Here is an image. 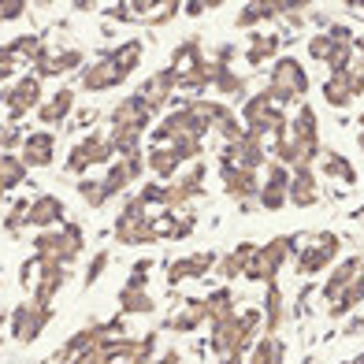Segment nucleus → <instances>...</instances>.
I'll return each mask as SVG.
<instances>
[{
    "label": "nucleus",
    "mask_w": 364,
    "mask_h": 364,
    "mask_svg": "<svg viewBox=\"0 0 364 364\" xmlns=\"http://www.w3.org/2000/svg\"><path fill=\"white\" fill-rule=\"evenodd\" d=\"M320 123H316V108L312 105H301L294 115L287 130L279 134L272 145H268V156L275 164H283V168H312V164L320 160Z\"/></svg>",
    "instance_id": "1"
},
{
    "label": "nucleus",
    "mask_w": 364,
    "mask_h": 364,
    "mask_svg": "<svg viewBox=\"0 0 364 364\" xmlns=\"http://www.w3.org/2000/svg\"><path fill=\"white\" fill-rule=\"evenodd\" d=\"M141 56H145V45L138 38L119 41L105 48L101 56H93L86 68L78 71V86L86 93H108V90H119L123 82L141 68Z\"/></svg>",
    "instance_id": "2"
},
{
    "label": "nucleus",
    "mask_w": 364,
    "mask_h": 364,
    "mask_svg": "<svg viewBox=\"0 0 364 364\" xmlns=\"http://www.w3.org/2000/svg\"><path fill=\"white\" fill-rule=\"evenodd\" d=\"M153 119L156 115L149 112V105L138 93L123 97V101L108 112V138L115 145V153H138L149 138V130H153Z\"/></svg>",
    "instance_id": "3"
},
{
    "label": "nucleus",
    "mask_w": 364,
    "mask_h": 364,
    "mask_svg": "<svg viewBox=\"0 0 364 364\" xmlns=\"http://www.w3.org/2000/svg\"><path fill=\"white\" fill-rule=\"evenodd\" d=\"M260 335H264V312L260 309H242V312H235V316L212 323L208 346L220 360L223 357H245Z\"/></svg>",
    "instance_id": "4"
},
{
    "label": "nucleus",
    "mask_w": 364,
    "mask_h": 364,
    "mask_svg": "<svg viewBox=\"0 0 364 364\" xmlns=\"http://www.w3.org/2000/svg\"><path fill=\"white\" fill-rule=\"evenodd\" d=\"M323 301L335 320L350 316V312L364 301V257H346L331 268V279L323 283Z\"/></svg>",
    "instance_id": "5"
},
{
    "label": "nucleus",
    "mask_w": 364,
    "mask_h": 364,
    "mask_svg": "<svg viewBox=\"0 0 364 364\" xmlns=\"http://www.w3.org/2000/svg\"><path fill=\"white\" fill-rule=\"evenodd\" d=\"M82 253H86V230H82V223H75V220H68L56 230H38L34 235V257L41 264L71 268Z\"/></svg>",
    "instance_id": "6"
},
{
    "label": "nucleus",
    "mask_w": 364,
    "mask_h": 364,
    "mask_svg": "<svg viewBox=\"0 0 364 364\" xmlns=\"http://www.w3.org/2000/svg\"><path fill=\"white\" fill-rule=\"evenodd\" d=\"M238 119L245 123V130H250V134H257V138H264V141H275V138L287 130L290 115H287V108L279 105L268 90H260V93H253V97H245V101H242Z\"/></svg>",
    "instance_id": "7"
},
{
    "label": "nucleus",
    "mask_w": 364,
    "mask_h": 364,
    "mask_svg": "<svg viewBox=\"0 0 364 364\" xmlns=\"http://www.w3.org/2000/svg\"><path fill=\"white\" fill-rule=\"evenodd\" d=\"M268 90L283 108H301L309 97V71L297 56H279L268 71Z\"/></svg>",
    "instance_id": "8"
},
{
    "label": "nucleus",
    "mask_w": 364,
    "mask_h": 364,
    "mask_svg": "<svg viewBox=\"0 0 364 364\" xmlns=\"http://www.w3.org/2000/svg\"><path fill=\"white\" fill-rule=\"evenodd\" d=\"M119 156L115 145L108 138V130H86L71 149H68V160H63V171L75 175V178H86L93 168H108V164Z\"/></svg>",
    "instance_id": "9"
},
{
    "label": "nucleus",
    "mask_w": 364,
    "mask_h": 364,
    "mask_svg": "<svg viewBox=\"0 0 364 364\" xmlns=\"http://www.w3.org/2000/svg\"><path fill=\"white\" fill-rule=\"evenodd\" d=\"M294 253H297V235H279L272 242H264L253 250L242 279H250V283H275L279 272L294 260Z\"/></svg>",
    "instance_id": "10"
},
{
    "label": "nucleus",
    "mask_w": 364,
    "mask_h": 364,
    "mask_svg": "<svg viewBox=\"0 0 364 364\" xmlns=\"http://www.w3.org/2000/svg\"><path fill=\"white\" fill-rule=\"evenodd\" d=\"M342 250V238L338 235H331V230H316V235H305V238H297V253H294V272L297 279H309V275H320L327 272L331 264H335Z\"/></svg>",
    "instance_id": "11"
},
{
    "label": "nucleus",
    "mask_w": 364,
    "mask_h": 364,
    "mask_svg": "<svg viewBox=\"0 0 364 364\" xmlns=\"http://www.w3.org/2000/svg\"><path fill=\"white\" fill-rule=\"evenodd\" d=\"M205 156V141H175V145H149L145 149V171L156 182H171L186 164Z\"/></svg>",
    "instance_id": "12"
},
{
    "label": "nucleus",
    "mask_w": 364,
    "mask_h": 364,
    "mask_svg": "<svg viewBox=\"0 0 364 364\" xmlns=\"http://www.w3.org/2000/svg\"><path fill=\"white\" fill-rule=\"evenodd\" d=\"M112 235H115L119 245H153L156 242V235H153V208H149L138 193L127 197L119 216H115Z\"/></svg>",
    "instance_id": "13"
},
{
    "label": "nucleus",
    "mask_w": 364,
    "mask_h": 364,
    "mask_svg": "<svg viewBox=\"0 0 364 364\" xmlns=\"http://www.w3.org/2000/svg\"><path fill=\"white\" fill-rule=\"evenodd\" d=\"M45 101V90H41V78L38 75H19L8 86H0V108H4V123H19L26 115H34Z\"/></svg>",
    "instance_id": "14"
},
{
    "label": "nucleus",
    "mask_w": 364,
    "mask_h": 364,
    "mask_svg": "<svg viewBox=\"0 0 364 364\" xmlns=\"http://www.w3.org/2000/svg\"><path fill=\"white\" fill-rule=\"evenodd\" d=\"M182 11V0H123L112 4L105 15L115 23H138V26H164Z\"/></svg>",
    "instance_id": "15"
},
{
    "label": "nucleus",
    "mask_w": 364,
    "mask_h": 364,
    "mask_svg": "<svg viewBox=\"0 0 364 364\" xmlns=\"http://www.w3.org/2000/svg\"><path fill=\"white\" fill-rule=\"evenodd\" d=\"M353 48H357L353 45V34L346 26H331V30H323V34L309 38V56L327 63V68H331L327 75L353 68Z\"/></svg>",
    "instance_id": "16"
},
{
    "label": "nucleus",
    "mask_w": 364,
    "mask_h": 364,
    "mask_svg": "<svg viewBox=\"0 0 364 364\" xmlns=\"http://www.w3.org/2000/svg\"><path fill=\"white\" fill-rule=\"evenodd\" d=\"M41 48H45V38H38V34H19V38L0 45V86H8L19 75H26Z\"/></svg>",
    "instance_id": "17"
},
{
    "label": "nucleus",
    "mask_w": 364,
    "mask_h": 364,
    "mask_svg": "<svg viewBox=\"0 0 364 364\" xmlns=\"http://www.w3.org/2000/svg\"><path fill=\"white\" fill-rule=\"evenodd\" d=\"M145 175V149L138 153H119L101 175V193L105 201H115V197H123V190H130L134 182H141Z\"/></svg>",
    "instance_id": "18"
},
{
    "label": "nucleus",
    "mask_w": 364,
    "mask_h": 364,
    "mask_svg": "<svg viewBox=\"0 0 364 364\" xmlns=\"http://www.w3.org/2000/svg\"><path fill=\"white\" fill-rule=\"evenodd\" d=\"M53 316L56 312L48 309V305H38V301H19L11 312H8V335L15 338V342H23V346H30V342H38L41 335H45V327L53 323Z\"/></svg>",
    "instance_id": "19"
},
{
    "label": "nucleus",
    "mask_w": 364,
    "mask_h": 364,
    "mask_svg": "<svg viewBox=\"0 0 364 364\" xmlns=\"http://www.w3.org/2000/svg\"><path fill=\"white\" fill-rule=\"evenodd\" d=\"M86 53L82 48H53V45H45L41 53L34 56V63H30V75H38V78H63V75H71V71H82L86 68Z\"/></svg>",
    "instance_id": "20"
},
{
    "label": "nucleus",
    "mask_w": 364,
    "mask_h": 364,
    "mask_svg": "<svg viewBox=\"0 0 364 364\" xmlns=\"http://www.w3.org/2000/svg\"><path fill=\"white\" fill-rule=\"evenodd\" d=\"M268 141L257 138V134H245L242 141H230L220 149V164H227V168H245V171H260L268 168Z\"/></svg>",
    "instance_id": "21"
},
{
    "label": "nucleus",
    "mask_w": 364,
    "mask_h": 364,
    "mask_svg": "<svg viewBox=\"0 0 364 364\" xmlns=\"http://www.w3.org/2000/svg\"><path fill=\"white\" fill-rule=\"evenodd\" d=\"M134 93L149 105V112L160 115L164 108H171V105L178 101V78H175L171 68H160V71H153L149 78H141V86H138Z\"/></svg>",
    "instance_id": "22"
},
{
    "label": "nucleus",
    "mask_w": 364,
    "mask_h": 364,
    "mask_svg": "<svg viewBox=\"0 0 364 364\" xmlns=\"http://www.w3.org/2000/svg\"><path fill=\"white\" fill-rule=\"evenodd\" d=\"M364 97V75L360 68H346V71H335L323 78V101L331 108H350Z\"/></svg>",
    "instance_id": "23"
},
{
    "label": "nucleus",
    "mask_w": 364,
    "mask_h": 364,
    "mask_svg": "<svg viewBox=\"0 0 364 364\" xmlns=\"http://www.w3.org/2000/svg\"><path fill=\"white\" fill-rule=\"evenodd\" d=\"M68 223V205H63V197L45 190L38 197H30V216H26V227L30 230H56Z\"/></svg>",
    "instance_id": "24"
},
{
    "label": "nucleus",
    "mask_w": 364,
    "mask_h": 364,
    "mask_svg": "<svg viewBox=\"0 0 364 364\" xmlns=\"http://www.w3.org/2000/svg\"><path fill=\"white\" fill-rule=\"evenodd\" d=\"M197 227L193 208H153V235L156 242H182Z\"/></svg>",
    "instance_id": "25"
},
{
    "label": "nucleus",
    "mask_w": 364,
    "mask_h": 364,
    "mask_svg": "<svg viewBox=\"0 0 364 364\" xmlns=\"http://www.w3.org/2000/svg\"><path fill=\"white\" fill-rule=\"evenodd\" d=\"M56 134L53 130H26V138H23V149H19V160L26 164L30 171H38V168H53L56 164Z\"/></svg>",
    "instance_id": "26"
},
{
    "label": "nucleus",
    "mask_w": 364,
    "mask_h": 364,
    "mask_svg": "<svg viewBox=\"0 0 364 364\" xmlns=\"http://www.w3.org/2000/svg\"><path fill=\"white\" fill-rule=\"evenodd\" d=\"M75 86H60V90H53L41 101V108L34 112L38 115V123L45 127V130H56V127H68L71 123V115H75Z\"/></svg>",
    "instance_id": "27"
},
{
    "label": "nucleus",
    "mask_w": 364,
    "mask_h": 364,
    "mask_svg": "<svg viewBox=\"0 0 364 364\" xmlns=\"http://www.w3.org/2000/svg\"><path fill=\"white\" fill-rule=\"evenodd\" d=\"M216 171H220V186H223V193L230 197V201H238V205L257 201V193H260V178H257V171L227 168V164H216Z\"/></svg>",
    "instance_id": "28"
},
{
    "label": "nucleus",
    "mask_w": 364,
    "mask_h": 364,
    "mask_svg": "<svg viewBox=\"0 0 364 364\" xmlns=\"http://www.w3.org/2000/svg\"><path fill=\"white\" fill-rule=\"evenodd\" d=\"M287 193H290V168L268 160V175H264V182H260L257 205L268 208V212H279V208L287 205Z\"/></svg>",
    "instance_id": "29"
},
{
    "label": "nucleus",
    "mask_w": 364,
    "mask_h": 364,
    "mask_svg": "<svg viewBox=\"0 0 364 364\" xmlns=\"http://www.w3.org/2000/svg\"><path fill=\"white\" fill-rule=\"evenodd\" d=\"M220 257L205 250V253H190L182 260H171L168 264V287H178V283H190V279H205L208 272H216Z\"/></svg>",
    "instance_id": "30"
},
{
    "label": "nucleus",
    "mask_w": 364,
    "mask_h": 364,
    "mask_svg": "<svg viewBox=\"0 0 364 364\" xmlns=\"http://www.w3.org/2000/svg\"><path fill=\"white\" fill-rule=\"evenodd\" d=\"M208 323V305H205V297H190V301H182L168 320H164V327L175 331V335H193L197 327H205Z\"/></svg>",
    "instance_id": "31"
},
{
    "label": "nucleus",
    "mask_w": 364,
    "mask_h": 364,
    "mask_svg": "<svg viewBox=\"0 0 364 364\" xmlns=\"http://www.w3.org/2000/svg\"><path fill=\"white\" fill-rule=\"evenodd\" d=\"M68 279H71V268H60V264H41V275H38L34 290H30V301L53 309V301L60 297V290L68 287Z\"/></svg>",
    "instance_id": "32"
},
{
    "label": "nucleus",
    "mask_w": 364,
    "mask_h": 364,
    "mask_svg": "<svg viewBox=\"0 0 364 364\" xmlns=\"http://www.w3.org/2000/svg\"><path fill=\"white\" fill-rule=\"evenodd\" d=\"M287 205H294V208H312V205H320V182H316V171H312V168H294V171H290Z\"/></svg>",
    "instance_id": "33"
},
{
    "label": "nucleus",
    "mask_w": 364,
    "mask_h": 364,
    "mask_svg": "<svg viewBox=\"0 0 364 364\" xmlns=\"http://www.w3.org/2000/svg\"><path fill=\"white\" fill-rule=\"evenodd\" d=\"M287 41L275 34V30H257V34L250 38V45H245V63L250 68H264V63H275L279 60V48H283Z\"/></svg>",
    "instance_id": "34"
},
{
    "label": "nucleus",
    "mask_w": 364,
    "mask_h": 364,
    "mask_svg": "<svg viewBox=\"0 0 364 364\" xmlns=\"http://www.w3.org/2000/svg\"><path fill=\"white\" fill-rule=\"evenodd\" d=\"M275 19H279V0H253V4H245L235 15V26L238 30H253L260 23H275Z\"/></svg>",
    "instance_id": "35"
},
{
    "label": "nucleus",
    "mask_w": 364,
    "mask_h": 364,
    "mask_svg": "<svg viewBox=\"0 0 364 364\" xmlns=\"http://www.w3.org/2000/svg\"><path fill=\"white\" fill-rule=\"evenodd\" d=\"M283 357H287L283 338L279 335H260L253 342V350L245 353V364H283Z\"/></svg>",
    "instance_id": "36"
},
{
    "label": "nucleus",
    "mask_w": 364,
    "mask_h": 364,
    "mask_svg": "<svg viewBox=\"0 0 364 364\" xmlns=\"http://www.w3.org/2000/svg\"><path fill=\"white\" fill-rule=\"evenodd\" d=\"M320 171L327 175V178H335V182H346V186H357V168H353V160H346L342 153H320Z\"/></svg>",
    "instance_id": "37"
},
{
    "label": "nucleus",
    "mask_w": 364,
    "mask_h": 364,
    "mask_svg": "<svg viewBox=\"0 0 364 364\" xmlns=\"http://www.w3.org/2000/svg\"><path fill=\"white\" fill-rule=\"evenodd\" d=\"M253 250H257L253 242H242V245H235V250H230V253L216 264L220 279H227V283H230V279H242V275H245V264H250V257H253Z\"/></svg>",
    "instance_id": "38"
},
{
    "label": "nucleus",
    "mask_w": 364,
    "mask_h": 364,
    "mask_svg": "<svg viewBox=\"0 0 364 364\" xmlns=\"http://www.w3.org/2000/svg\"><path fill=\"white\" fill-rule=\"evenodd\" d=\"M26 175H30V168L19 160V153H0V186H4L8 193L19 190L26 182Z\"/></svg>",
    "instance_id": "39"
},
{
    "label": "nucleus",
    "mask_w": 364,
    "mask_h": 364,
    "mask_svg": "<svg viewBox=\"0 0 364 364\" xmlns=\"http://www.w3.org/2000/svg\"><path fill=\"white\" fill-rule=\"evenodd\" d=\"M205 305H208V327L212 323H220V320H227V316H235V294H230V287H220V290H212L208 297H205Z\"/></svg>",
    "instance_id": "40"
},
{
    "label": "nucleus",
    "mask_w": 364,
    "mask_h": 364,
    "mask_svg": "<svg viewBox=\"0 0 364 364\" xmlns=\"http://www.w3.org/2000/svg\"><path fill=\"white\" fill-rule=\"evenodd\" d=\"M156 301L149 290H119V312L123 316H145V312H153Z\"/></svg>",
    "instance_id": "41"
},
{
    "label": "nucleus",
    "mask_w": 364,
    "mask_h": 364,
    "mask_svg": "<svg viewBox=\"0 0 364 364\" xmlns=\"http://www.w3.org/2000/svg\"><path fill=\"white\" fill-rule=\"evenodd\" d=\"M264 335H275L279 323H283V294L275 283H268V297H264Z\"/></svg>",
    "instance_id": "42"
},
{
    "label": "nucleus",
    "mask_w": 364,
    "mask_h": 364,
    "mask_svg": "<svg viewBox=\"0 0 364 364\" xmlns=\"http://www.w3.org/2000/svg\"><path fill=\"white\" fill-rule=\"evenodd\" d=\"M26 216H30V197H15L8 216H4V230L8 235H23L26 230Z\"/></svg>",
    "instance_id": "43"
},
{
    "label": "nucleus",
    "mask_w": 364,
    "mask_h": 364,
    "mask_svg": "<svg viewBox=\"0 0 364 364\" xmlns=\"http://www.w3.org/2000/svg\"><path fill=\"white\" fill-rule=\"evenodd\" d=\"M75 190H78V197H82V201H86L90 208H105L108 201H105V193H101V178H78L75 182Z\"/></svg>",
    "instance_id": "44"
},
{
    "label": "nucleus",
    "mask_w": 364,
    "mask_h": 364,
    "mask_svg": "<svg viewBox=\"0 0 364 364\" xmlns=\"http://www.w3.org/2000/svg\"><path fill=\"white\" fill-rule=\"evenodd\" d=\"M97 119H101V108H78L63 130H71V134H75V130H82V134H86V127H97Z\"/></svg>",
    "instance_id": "45"
},
{
    "label": "nucleus",
    "mask_w": 364,
    "mask_h": 364,
    "mask_svg": "<svg viewBox=\"0 0 364 364\" xmlns=\"http://www.w3.org/2000/svg\"><path fill=\"white\" fill-rule=\"evenodd\" d=\"M38 275H41V260L38 257H26L19 264V287L30 294V290H34V283H38Z\"/></svg>",
    "instance_id": "46"
},
{
    "label": "nucleus",
    "mask_w": 364,
    "mask_h": 364,
    "mask_svg": "<svg viewBox=\"0 0 364 364\" xmlns=\"http://www.w3.org/2000/svg\"><path fill=\"white\" fill-rule=\"evenodd\" d=\"M108 260H112V257H108V250H101V253H97V257H93V260L86 264V279H82V283H86V290H90V287L97 283V279L105 275V268H108Z\"/></svg>",
    "instance_id": "47"
},
{
    "label": "nucleus",
    "mask_w": 364,
    "mask_h": 364,
    "mask_svg": "<svg viewBox=\"0 0 364 364\" xmlns=\"http://www.w3.org/2000/svg\"><path fill=\"white\" fill-rule=\"evenodd\" d=\"M30 4H23V0H0V26L4 23H15V19H23Z\"/></svg>",
    "instance_id": "48"
},
{
    "label": "nucleus",
    "mask_w": 364,
    "mask_h": 364,
    "mask_svg": "<svg viewBox=\"0 0 364 364\" xmlns=\"http://www.w3.org/2000/svg\"><path fill=\"white\" fill-rule=\"evenodd\" d=\"M357 331H364V312H360V316H353L350 323H346V335H357Z\"/></svg>",
    "instance_id": "49"
},
{
    "label": "nucleus",
    "mask_w": 364,
    "mask_h": 364,
    "mask_svg": "<svg viewBox=\"0 0 364 364\" xmlns=\"http://www.w3.org/2000/svg\"><path fill=\"white\" fill-rule=\"evenodd\" d=\"M357 141H360V153H364V112H360V134H357Z\"/></svg>",
    "instance_id": "50"
},
{
    "label": "nucleus",
    "mask_w": 364,
    "mask_h": 364,
    "mask_svg": "<svg viewBox=\"0 0 364 364\" xmlns=\"http://www.w3.org/2000/svg\"><path fill=\"white\" fill-rule=\"evenodd\" d=\"M220 364H245V357H223Z\"/></svg>",
    "instance_id": "51"
},
{
    "label": "nucleus",
    "mask_w": 364,
    "mask_h": 364,
    "mask_svg": "<svg viewBox=\"0 0 364 364\" xmlns=\"http://www.w3.org/2000/svg\"><path fill=\"white\" fill-rule=\"evenodd\" d=\"M4 320H8V316L0 312V346H4Z\"/></svg>",
    "instance_id": "52"
},
{
    "label": "nucleus",
    "mask_w": 364,
    "mask_h": 364,
    "mask_svg": "<svg viewBox=\"0 0 364 364\" xmlns=\"http://www.w3.org/2000/svg\"><path fill=\"white\" fill-rule=\"evenodd\" d=\"M4 197H8V190H4V186H0V205H4Z\"/></svg>",
    "instance_id": "53"
},
{
    "label": "nucleus",
    "mask_w": 364,
    "mask_h": 364,
    "mask_svg": "<svg viewBox=\"0 0 364 364\" xmlns=\"http://www.w3.org/2000/svg\"><path fill=\"white\" fill-rule=\"evenodd\" d=\"M360 75H364V60H360Z\"/></svg>",
    "instance_id": "54"
},
{
    "label": "nucleus",
    "mask_w": 364,
    "mask_h": 364,
    "mask_svg": "<svg viewBox=\"0 0 364 364\" xmlns=\"http://www.w3.org/2000/svg\"><path fill=\"white\" fill-rule=\"evenodd\" d=\"M342 364H357V360H342Z\"/></svg>",
    "instance_id": "55"
},
{
    "label": "nucleus",
    "mask_w": 364,
    "mask_h": 364,
    "mask_svg": "<svg viewBox=\"0 0 364 364\" xmlns=\"http://www.w3.org/2000/svg\"><path fill=\"white\" fill-rule=\"evenodd\" d=\"M0 287H4V275H0Z\"/></svg>",
    "instance_id": "56"
}]
</instances>
